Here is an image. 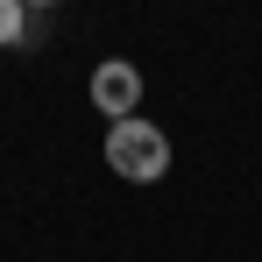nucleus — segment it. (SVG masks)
Masks as SVG:
<instances>
[{"label": "nucleus", "instance_id": "nucleus-1", "mask_svg": "<svg viewBox=\"0 0 262 262\" xmlns=\"http://www.w3.org/2000/svg\"><path fill=\"white\" fill-rule=\"evenodd\" d=\"M106 170L128 177V184H156V177L170 170V135L156 128V121H114L106 128Z\"/></svg>", "mask_w": 262, "mask_h": 262}, {"label": "nucleus", "instance_id": "nucleus-2", "mask_svg": "<svg viewBox=\"0 0 262 262\" xmlns=\"http://www.w3.org/2000/svg\"><path fill=\"white\" fill-rule=\"evenodd\" d=\"M85 99L106 114V128H114V121H135V114H142V71H135L128 57H106V64H92Z\"/></svg>", "mask_w": 262, "mask_h": 262}, {"label": "nucleus", "instance_id": "nucleus-3", "mask_svg": "<svg viewBox=\"0 0 262 262\" xmlns=\"http://www.w3.org/2000/svg\"><path fill=\"white\" fill-rule=\"evenodd\" d=\"M36 36V21H29V7L21 0H0V50H21Z\"/></svg>", "mask_w": 262, "mask_h": 262}]
</instances>
